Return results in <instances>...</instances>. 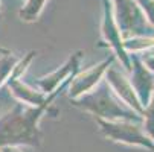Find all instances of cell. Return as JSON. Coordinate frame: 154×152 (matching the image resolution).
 <instances>
[{"label": "cell", "mask_w": 154, "mask_h": 152, "mask_svg": "<svg viewBox=\"0 0 154 152\" xmlns=\"http://www.w3.org/2000/svg\"><path fill=\"white\" fill-rule=\"evenodd\" d=\"M72 78L66 79L60 85V88L54 90L49 94V99L43 102L41 105H35V106L31 105L29 108H23V103H17L9 113H6L5 116H0V148L20 146V145L38 146L41 140L38 120L41 119L43 113L49 108L51 102L55 99L60 90L64 88L67 82L72 81Z\"/></svg>", "instance_id": "obj_1"}, {"label": "cell", "mask_w": 154, "mask_h": 152, "mask_svg": "<svg viewBox=\"0 0 154 152\" xmlns=\"http://www.w3.org/2000/svg\"><path fill=\"white\" fill-rule=\"evenodd\" d=\"M75 106L92 113L95 117H101L105 120H131V122H142L139 113L127 105L122 103L119 96L112 90L105 79H101L95 88L87 91L75 99H70Z\"/></svg>", "instance_id": "obj_2"}, {"label": "cell", "mask_w": 154, "mask_h": 152, "mask_svg": "<svg viewBox=\"0 0 154 152\" xmlns=\"http://www.w3.org/2000/svg\"><path fill=\"white\" fill-rule=\"evenodd\" d=\"M95 120L99 125L101 133L108 140L142 146L154 152V142L148 134L142 131V128L137 125L139 122L133 123L131 120H105L101 117H95Z\"/></svg>", "instance_id": "obj_3"}, {"label": "cell", "mask_w": 154, "mask_h": 152, "mask_svg": "<svg viewBox=\"0 0 154 152\" xmlns=\"http://www.w3.org/2000/svg\"><path fill=\"white\" fill-rule=\"evenodd\" d=\"M118 6V21L116 25L121 35L127 40L128 37H145V17L140 14L139 6L134 0H115Z\"/></svg>", "instance_id": "obj_4"}, {"label": "cell", "mask_w": 154, "mask_h": 152, "mask_svg": "<svg viewBox=\"0 0 154 152\" xmlns=\"http://www.w3.org/2000/svg\"><path fill=\"white\" fill-rule=\"evenodd\" d=\"M105 76H107V82L108 85L112 87V90L119 96L121 100H124V103H127L131 110H134L136 113H139L142 116V111H143V106L142 103L139 102L137 99V94L131 85L130 79H127L116 67H113L112 64L108 66V69L105 70Z\"/></svg>", "instance_id": "obj_5"}, {"label": "cell", "mask_w": 154, "mask_h": 152, "mask_svg": "<svg viewBox=\"0 0 154 152\" xmlns=\"http://www.w3.org/2000/svg\"><path fill=\"white\" fill-rule=\"evenodd\" d=\"M113 62V56H110L108 59L102 61L98 66L85 70L79 75H75L72 78V85H70V90H69V97L75 99L87 91H90L92 88H95L96 84L102 79V76L105 75V70L108 69V66Z\"/></svg>", "instance_id": "obj_6"}, {"label": "cell", "mask_w": 154, "mask_h": 152, "mask_svg": "<svg viewBox=\"0 0 154 152\" xmlns=\"http://www.w3.org/2000/svg\"><path fill=\"white\" fill-rule=\"evenodd\" d=\"M102 35L105 41H108L110 47H112L116 55L121 58L124 67L127 70H131V62L127 56V50L124 49V38L121 35V31L116 25V21L112 15V8L108 5V0H105V9H104V20H102Z\"/></svg>", "instance_id": "obj_7"}, {"label": "cell", "mask_w": 154, "mask_h": 152, "mask_svg": "<svg viewBox=\"0 0 154 152\" xmlns=\"http://www.w3.org/2000/svg\"><path fill=\"white\" fill-rule=\"evenodd\" d=\"M130 62L133 67V76H131L130 82L137 94L139 102L142 103V106H145L149 102L151 94L154 91V76L148 72V69L143 67V62L137 56L131 55Z\"/></svg>", "instance_id": "obj_8"}, {"label": "cell", "mask_w": 154, "mask_h": 152, "mask_svg": "<svg viewBox=\"0 0 154 152\" xmlns=\"http://www.w3.org/2000/svg\"><path fill=\"white\" fill-rule=\"evenodd\" d=\"M79 58H81V52H76L67 59V62H66L63 67L57 69L54 73H51L45 78H40L37 81V84L41 87V91L45 94H51L67 78L73 76L78 72V67H79Z\"/></svg>", "instance_id": "obj_9"}, {"label": "cell", "mask_w": 154, "mask_h": 152, "mask_svg": "<svg viewBox=\"0 0 154 152\" xmlns=\"http://www.w3.org/2000/svg\"><path fill=\"white\" fill-rule=\"evenodd\" d=\"M6 87L8 90H11V94L17 97L20 102H25L28 105H41L43 102H46L49 99V94H45L43 91H35L31 87H28L25 82H21L20 78L11 76L6 79Z\"/></svg>", "instance_id": "obj_10"}, {"label": "cell", "mask_w": 154, "mask_h": 152, "mask_svg": "<svg viewBox=\"0 0 154 152\" xmlns=\"http://www.w3.org/2000/svg\"><path fill=\"white\" fill-rule=\"evenodd\" d=\"M46 2L48 0H28L26 5L23 6V9L18 12L20 18L23 21H35L40 17Z\"/></svg>", "instance_id": "obj_11"}, {"label": "cell", "mask_w": 154, "mask_h": 152, "mask_svg": "<svg viewBox=\"0 0 154 152\" xmlns=\"http://www.w3.org/2000/svg\"><path fill=\"white\" fill-rule=\"evenodd\" d=\"M142 116H143V128H145V131L148 133V136L154 142V91L151 94L149 102L143 106Z\"/></svg>", "instance_id": "obj_12"}, {"label": "cell", "mask_w": 154, "mask_h": 152, "mask_svg": "<svg viewBox=\"0 0 154 152\" xmlns=\"http://www.w3.org/2000/svg\"><path fill=\"white\" fill-rule=\"evenodd\" d=\"M15 64H17V59L12 56V53L2 55V58H0V87L3 85V82H6V79L14 70Z\"/></svg>", "instance_id": "obj_13"}, {"label": "cell", "mask_w": 154, "mask_h": 152, "mask_svg": "<svg viewBox=\"0 0 154 152\" xmlns=\"http://www.w3.org/2000/svg\"><path fill=\"white\" fill-rule=\"evenodd\" d=\"M11 91H8V87L5 85L2 90H0V114H2L3 110H6V108L9 106L11 103Z\"/></svg>", "instance_id": "obj_14"}, {"label": "cell", "mask_w": 154, "mask_h": 152, "mask_svg": "<svg viewBox=\"0 0 154 152\" xmlns=\"http://www.w3.org/2000/svg\"><path fill=\"white\" fill-rule=\"evenodd\" d=\"M139 2L142 3V8L146 12L149 21H152L154 25V0H139Z\"/></svg>", "instance_id": "obj_15"}, {"label": "cell", "mask_w": 154, "mask_h": 152, "mask_svg": "<svg viewBox=\"0 0 154 152\" xmlns=\"http://www.w3.org/2000/svg\"><path fill=\"white\" fill-rule=\"evenodd\" d=\"M143 64H146V67L154 72V56H146V58H143Z\"/></svg>", "instance_id": "obj_16"}, {"label": "cell", "mask_w": 154, "mask_h": 152, "mask_svg": "<svg viewBox=\"0 0 154 152\" xmlns=\"http://www.w3.org/2000/svg\"><path fill=\"white\" fill-rule=\"evenodd\" d=\"M0 152H21L17 146H2L0 148Z\"/></svg>", "instance_id": "obj_17"}, {"label": "cell", "mask_w": 154, "mask_h": 152, "mask_svg": "<svg viewBox=\"0 0 154 152\" xmlns=\"http://www.w3.org/2000/svg\"><path fill=\"white\" fill-rule=\"evenodd\" d=\"M9 53H12V52L5 49V47H0V55H9Z\"/></svg>", "instance_id": "obj_18"}]
</instances>
